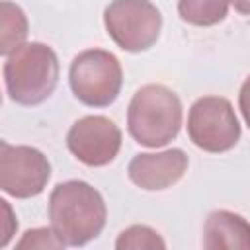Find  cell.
<instances>
[{"mask_svg": "<svg viewBox=\"0 0 250 250\" xmlns=\"http://www.w3.org/2000/svg\"><path fill=\"white\" fill-rule=\"evenodd\" d=\"M107 35L129 53L152 47L162 29V16L148 0H113L104 12Z\"/></svg>", "mask_w": 250, "mask_h": 250, "instance_id": "5b68a950", "label": "cell"}, {"mask_svg": "<svg viewBox=\"0 0 250 250\" xmlns=\"http://www.w3.org/2000/svg\"><path fill=\"white\" fill-rule=\"evenodd\" d=\"M230 0H180L178 14L191 25H215L225 20Z\"/></svg>", "mask_w": 250, "mask_h": 250, "instance_id": "7c38bea8", "label": "cell"}, {"mask_svg": "<svg viewBox=\"0 0 250 250\" xmlns=\"http://www.w3.org/2000/svg\"><path fill=\"white\" fill-rule=\"evenodd\" d=\"M105 201L102 193L82 180L57 184L49 197L51 229L66 246H82L105 227Z\"/></svg>", "mask_w": 250, "mask_h": 250, "instance_id": "6da1fadb", "label": "cell"}, {"mask_svg": "<svg viewBox=\"0 0 250 250\" xmlns=\"http://www.w3.org/2000/svg\"><path fill=\"white\" fill-rule=\"evenodd\" d=\"M51 178L47 156L25 145L0 143V188L12 197L27 199L39 195Z\"/></svg>", "mask_w": 250, "mask_h": 250, "instance_id": "52a82bcc", "label": "cell"}, {"mask_svg": "<svg viewBox=\"0 0 250 250\" xmlns=\"http://www.w3.org/2000/svg\"><path fill=\"white\" fill-rule=\"evenodd\" d=\"M27 37V18L20 6L10 0L0 4V53L10 55Z\"/></svg>", "mask_w": 250, "mask_h": 250, "instance_id": "8fae6325", "label": "cell"}, {"mask_svg": "<svg viewBox=\"0 0 250 250\" xmlns=\"http://www.w3.org/2000/svg\"><path fill=\"white\" fill-rule=\"evenodd\" d=\"M188 135L191 143L207 152H227L240 139V123L227 98L203 96L188 115Z\"/></svg>", "mask_w": 250, "mask_h": 250, "instance_id": "8992f818", "label": "cell"}, {"mask_svg": "<svg viewBox=\"0 0 250 250\" xmlns=\"http://www.w3.org/2000/svg\"><path fill=\"white\" fill-rule=\"evenodd\" d=\"M238 105H240V111H242V117H244L246 125L250 127V76L244 80V84H242V88H240Z\"/></svg>", "mask_w": 250, "mask_h": 250, "instance_id": "9a60e30c", "label": "cell"}, {"mask_svg": "<svg viewBox=\"0 0 250 250\" xmlns=\"http://www.w3.org/2000/svg\"><path fill=\"white\" fill-rule=\"evenodd\" d=\"M129 135L143 146H164L182 127V102L162 84H146L135 92L127 109Z\"/></svg>", "mask_w": 250, "mask_h": 250, "instance_id": "3957f363", "label": "cell"}, {"mask_svg": "<svg viewBox=\"0 0 250 250\" xmlns=\"http://www.w3.org/2000/svg\"><path fill=\"white\" fill-rule=\"evenodd\" d=\"M59 82V59L45 43H23L4 62V84L12 102L37 105L45 102Z\"/></svg>", "mask_w": 250, "mask_h": 250, "instance_id": "7a4b0ae2", "label": "cell"}, {"mask_svg": "<svg viewBox=\"0 0 250 250\" xmlns=\"http://www.w3.org/2000/svg\"><path fill=\"white\" fill-rule=\"evenodd\" d=\"M188 170V154L180 148L137 154L127 168L129 180L146 191H158L174 186Z\"/></svg>", "mask_w": 250, "mask_h": 250, "instance_id": "9c48e42d", "label": "cell"}, {"mask_svg": "<svg viewBox=\"0 0 250 250\" xmlns=\"http://www.w3.org/2000/svg\"><path fill=\"white\" fill-rule=\"evenodd\" d=\"M203 248L207 250H250V223L232 211L209 213L203 227Z\"/></svg>", "mask_w": 250, "mask_h": 250, "instance_id": "30bf717a", "label": "cell"}, {"mask_svg": "<svg viewBox=\"0 0 250 250\" xmlns=\"http://www.w3.org/2000/svg\"><path fill=\"white\" fill-rule=\"evenodd\" d=\"M66 146L82 164L105 166L121 148V131L104 115H86L70 127Z\"/></svg>", "mask_w": 250, "mask_h": 250, "instance_id": "ba28073f", "label": "cell"}, {"mask_svg": "<svg viewBox=\"0 0 250 250\" xmlns=\"http://www.w3.org/2000/svg\"><path fill=\"white\" fill-rule=\"evenodd\" d=\"M66 244L57 236V232L53 229H33L27 230L21 240L18 242V248H37V250H45V248H64Z\"/></svg>", "mask_w": 250, "mask_h": 250, "instance_id": "5bb4252c", "label": "cell"}, {"mask_svg": "<svg viewBox=\"0 0 250 250\" xmlns=\"http://www.w3.org/2000/svg\"><path fill=\"white\" fill-rule=\"evenodd\" d=\"M117 250H164L166 242L160 238V234L156 230H152L150 227L145 225H133L129 229H125L117 242H115Z\"/></svg>", "mask_w": 250, "mask_h": 250, "instance_id": "4fadbf2b", "label": "cell"}, {"mask_svg": "<svg viewBox=\"0 0 250 250\" xmlns=\"http://www.w3.org/2000/svg\"><path fill=\"white\" fill-rule=\"evenodd\" d=\"M68 80L74 96L92 107H105L115 102L123 84V70L117 57L104 49H88L74 57Z\"/></svg>", "mask_w": 250, "mask_h": 250, "instance_id": "277c9868", "label": "cell"}, {"mask_svg": "<svg viewBox=\"0 0 250 250\" xmlns=\"http://www.w3.org/2000/svg\"><path fill=\"white\" fill-rule=\"evenodd\" d=\"M234 4V10L238 14H244V16H250V0H230Z\"/></svg>", "mask_w": 250, "mask_h": 250, "instance_id": "2e32d148", "label": "cell"}]
</instances>
